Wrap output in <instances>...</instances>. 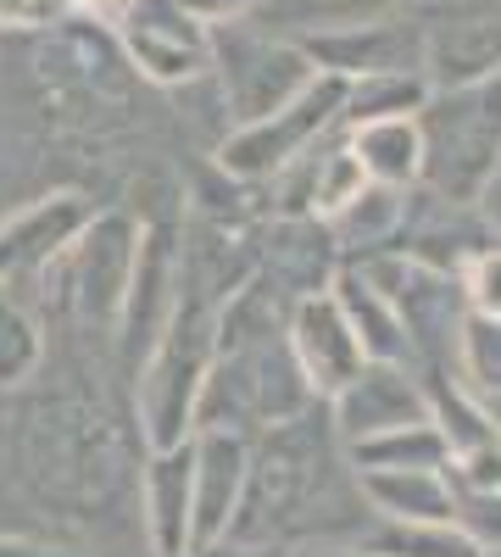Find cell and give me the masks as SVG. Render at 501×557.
Segmentation results:
<instances>
[{
    "instance_id": "cell-13",
    "label": "cell",
    "mask_w": 501,
    "mask_h": 557,
    "mask_svg": "<svg viewBox=\"0 0 501 557\" xmlns=\"http://www.w3.org/2000/svg\"><path fill=\"white\" fill-rule=\"evenodd\" d=\"M190 446H196V469H190V552H196L229 535V519L246 491L251 441L235 430H196Z\"/></svg>"
},
{
    "instance_id": "cell-18",
    "label": "cell",
    "mask_w": 501,
    "mask_h": 557,
    "mask_svg": "<svg viewBox=\"0 0 501 557\" xmlns=\"http://www.w3.org/2000/svg\"><path fill=\"white\" fill-rule=\"evenodd\" d=\"M329 296L340 301V312H346V323L356 330V341H362V351L368 357H396V362H406V330H401V312H396V301L374 285L362 268H340V273H329Z\"/></svg>"
},
{
    "instance_id": "cell-20",
    "label": "cell",
    "mask_w": 501,
    "mask_h": 557,
    "mask_svg": "<svg viewBox=\"0 0 501 557\" xmlns=\"http://www.w3.org/2000/svg\"><path fill=\"white\" fill-rule=\"evenodd\" d=\"M429 96L424 73H362L346 78L340 123H368V117H413Z\"/></svg>"
},
{
    "instance_id": "cell-22",
    "label": "cell",
    "mask_w": 501,
    "mask_h": 557,
    "mask_svg": "<svg viewBox=\"0 0 501 557\" xmlns=\"http://www.w3.org/2000/svg\"><path fill=\"white\" fill-rule=\"evenodd\" d=\"M39 357H45V335L34 312L17 301V285H0V391L34 380Z\"/></svg>"
},
{
    "instance_id": "cell-21",
    "label": "cell",
    "mask_w": 501,
    "mask_h": 557,
    "mask_svg": "<svg viewBox=\"0 0 501 557\" xmlns=\"http://www.w3.org/2000/svg\"><path fill=\"white\" fill-rule=\"evenodd\" d=\"M401 223V190H390V184H362V190L324 218L329 240H346V246H385L396 235Z\"/></svg>"
},
{
    "instance_id": "cell-19",
    "label": "cell",
    "mask_w": 501,
    "mask_h": 557,
    "mask_svg": "<svg viewBox=\"0 0 501 557\" xmlns=\"http://www.w3.org/2000/svg\"><path fill=\"white\" fill-rule=\"evenodd\" d=\"M340 451L351 462V474H368V469H446V457H451L440 430H435V418H413V424L362 435Z\"/></svg>"
},
{
    "instance_id": "cell-4",
    "label": "cell",
    "mask_w": 501,
    "mask_h": 557,
    "mask_svg": "<svg viewBox=\"0 0 501 557\" xmlns=\"http://www.w3.org/2000/svg\"><path fill=\"white\" fill-rule=\"evenodd\" d=\"M340 101H346V78L335 73H312L285 107H273L256 123H240L217 151V168L240 178V184H267L279 178L296 157H306L317 139H329L340 128Z\"/></svg>"
},
{
    "instance_id": "cell-17",
    "label": "cell",
    "mask_w": 501,
    "mask_h": 557,
    "mask_svg": "<svg viewBox=\"0 0 501 557\" xmlns=\"http://www.w3.org/2000/svg\"><path fill=\"white\" fill-rule=\"evenodd\" d=\"M340 128H346V151L356 157L368 184H390V190L418 184L424 146H418L413 117H368V123H340Z\"/></svg>"
},
{
    "instance_id": "cell-8",
    "label": "cell",
    "mask_w": 501,
    "mask_h": 557,
    "mask_svg": "<svg viewBox=\"0 0 501 557\" xmlns=\"http://www.w3.org/2000/svg\"><path fill=\"white\" fill-rule=\"evenodd\" d=\"M107 23L134 73L151 84H190L212 67V28H201L178 0H117Z\"/></svg>"
},
{
    "instance_id": "cell-6",
    "label": "cell",
    "mask_w": 501,
    "mask_h": 557,
    "mask_svg": "<svg viewBox=\"0 0 501 557\" xmlns=\"http://www.w3.org/2000/svg\"><path fill=\"white\" fill-rule=\"evenodd\" d=\"M413 23L429 89L501 73V0H418Z\"/></svg>"
},
{
    "instance_id": "cell-26",
    "label": "cell",
    "mask_w": 501,
    "mask_h": 557,
    "mask_svg": "<svg viewBox=\"0 0 501 557\" xmlns=\"http://www.w3.org/2000/svg\"><path fill=\"white\" fill-rule=\"evenodd\" d=\"M458 290H463L468 312L501 318V246H479V251L463 257V268H458Z\"/></svg>"
},
{
    "instance_id": "cell-14",
    "label": "cell",
    "mask_w": 501,
    "mask_h": 557,
    "mask_svg": "<svg viewBox=\"0 0 501 557\" xmlns=\"http://www.w3.org/2000/svg\"><path fill=\"white\" fill-rule=\"evenodd\" d=\"M317 73L362 78V73H418V23H340L296 39Z\"/></svg>"
},
{
    "instance_id": "cell-10",
    "label": "cell",
    "mask_w": 501,
    "mask_h": 557,
    "mask_svg": "<svg viewBox=\"0 0 501 557\" xmlns=\"http://www.w3.org/2000/svg\"><path fill=\"white\" fill-rule=\"evenodd\" d=\"M285 346H290L301 380H306V391L317 401H329L356 374V368L368 362V351H362V341H356V330L346 323L340 301L329 296V285L296 296V307L285 318Z\"/></svg>"
},
{
    "instance_id": "cell-32",
    "label": "cell",
    "mask_w": 501,
    "mask_h": 557,
    "mask_svg": "<svg viewBox=\"0 0 501 557\" xmlns=\"http://www.w3.org/2000/svg\"><path fill=\"white\" fill-rule=\"evenodd\" d=\"M84 7H96V12H112L117 0H78V12H84Z\"/></svg>"
},
{
    "instance_id": "cell-29",
    "label": "cell",
    "mask_w": 501,
    "mask_h": 557,
    "mask_svg": "<svg viewBox=\"0 0 501 557\" xmlns=\"http://www.w3.org/2000/svg\"><path fill=\"white\" fill-rule=\"evenodd\" d=\"M185 557H290V546H256V541H212V546H196Z\"/></svg>"
},
{
    "instance_id": "cell-31",
    "label": "cell",
    "mask_w": 501,
    "mask_h": 557,
    "mask_svg": "<svg viewBox=\"0 0 501 557\" xmlns=\"http://www.w3.org/2000/svg\"><path fill=\"white\" fill-rule=\"evenodd\" d=\"M306 557H385V552H374V546H362V552H306Z\"/></svg>"
},
{
    "instance_id": "cell-1",
    "label": "cell",
    "mask_w": 501,
    "mask_h": 557,
    "mask_svg": "<svg viewBox=\"0 0 501 557\" xmlns=\"http://www.w3.org/2000/svg\"><path fill=\"white\" fill-rule=\"evenodd\" d=\"M346 513H362L356 474L346 485L340 469V435L329 412L301 407L296 418L273 424L251 441L246 457V491L223 541H256V546H290L296 535H312L324 524H346Z\"/></svg>"
},
{
    "instance_id": "cell-2",
    "label": "cell",
    "mask_w": 501,
    "mask_h": 557,
    "mask_svg": "<svg viewBox=\"0 0 501 557\" xmlns=\"http://www.w3.org/2000/svg\"><path fill=\"white\" fill-rule=\"evenodd\" d=\"M229 290H212L206 273L196 262L178 257V301L167 330L156 335V346L146 351L140 374V430L146 446H173L196 435V401H201V380L217 351V301Z\"/></svg>"
},
{
    "instance_id": "cell-16",
    "label": "cell",
    "mask_w": 501,
    "mask_h": 557,
    "mask_svg": "<svg viewBox=\"0 0 501 557\" xmlns=\"http://www.w3.org/2000/svg\"><path fill=\"white\" fill-rule=\"evenodd\" d=\"M356 496L374 519L396 524H446L458 507L446 469H368L356 474Z\"/></svg>"
},
{
    "instance_id": "cell-27",
    "label": "cell",
    "mask_w": 501,
    "mask_h": 557,
    "mask_svg": "<svg viewBox=\"0 0 501 557\" xmlns=\"http://www.w3.org/2000/svg\"><path fill=\"white\" fill-rule=\"evenodd\" d=\"M78 12V0H0V28H51Z\"/></svg>"
},
{
    "instance_id": "cell-11",
    "label": "cell",
    "mask_w": 501,
    "mask_h": 557,
    "mask_svg": "<svg viewBox=\"0 0 501 557\" xmlns=\"http://www.w3.org/2000/svg\"><path fill=\"white\" fill-rule=\"evenodd\" d=\"M173 301H178V240H173V228L146 223L140 262H134L128 296H123V312H117V351H123L128 368L146 362V351L156 346V335L173 318Z\"/></svg>"
},
{
    "instance_id": "cell-3",
    "label": "cell",
    "mask_w": 501,
    "mask_h": 557,
    "mask_svg": "<svg viewBox=\"0 0 501 557\" xmlns=\"http://www.w3.org/2000/svg\"><path fill=\"white\" fill-rule=\"evenodd\" d=\"M418 123V184L446 207H479L501 173V73L429 89Z\"/></svg>"
},
{
    "instance_id": "cell-7",
    "label": "cell",
    "mask_w": 501,
    "mask_h": 557,
    "mask_svg": "<svg viewBox=\"0 0 501 557\" xmlns=\"http://www.w3.org/2000/svg\"><path fill=\"white\" fill-rule=\"evenodd\" d=\"M212 67L223 78V101H229L235 128L267 117L273 107H285L317 73L296 39H251V34H240V23L212 28Z\"/></svg>"
},
{
    "instance_id": "cell-23",
    "label": "cell",
    "mask_w": 501,
    "mask_h": 557,
    "mask_svg": "<svg viewBox=\"0 0 501 557\" xmlns=\"http://www.w3.org/2000/svg\"><path fill=\"white\" fill-rule=\"evenodd\" d=\"M458 374L468 380L474 396L501 401V318L463 312V330H458Z\"/></svg>"
},
{
    "instance_id": "cell-25",
    "label": "cell",
    "mask_w": 501,
    "mask_h": 557,
    "mask_svg": "<svg viewBox=\"0 0 501 557\" xmlns=\"http://www.w3.org/2000/svg\"><path fill=\"white\" fill-rule=\"evenodd\" d=\"M458 507H451V524H458L485 557H501V491H468L451 485Z\"/></svg>"
},
{
    "instance_id": "cell-9",
    "label": "cell",
    "mask_w": 501,
    "mask_h": 557,
    "mask_svg": "<svg viewBox=\"0 0 501 557\" xmlns=\"http://www.w3.org/2000/svg\"><path fill=\"white\" fill-rule=\"evenodd\" d=\"M413 418H429V396H424V380L396 357H368L329 396V424H335L340 446L396 430V424H413Z\"/></svg>"
},
{
    "instance_id": "cell-24",
    "label": "cell",
    "mask_w": 501,
    "mask_h": 557,
    "mask_svg": "<svg viewBox=\"0 0 501 557\" xmlns=\"http://www.w3.org/2000/svg\"><path fill=\"white\" fill-rule=\"evenodd\" d=\"M368 546L385 552V557H485L451 519L446 524H396V519H379Z\"/></svg>"
},
{
    "instance_id": "cell-30",
    "label": "cell",
    "mask_w": 501,
    "mask_h": 557,
    "mask_svg": "<svg viewBox=\"0 0 501 557\" xmlns=\"http://www.w3.org/2000/svg\"><path fill=\"white\" fill-rule=\"evenodd\" d=\"M0 557H67V552H51V546H34V541H0Z\"/></svg>"
},
{
    "instance_id": "cell-15",
    "label": "cell",
    "mask_w": 501,
    "mask_h": 557,
    "mask_svg": "<svg viewBox=\"0 0 501 557\" xmlns=\"http://www.w3.org/2000/svg\"><path fill=\"white\" fill-rule=\"evenodd\" d=\"M190 469H196L190 441L151 446L140 462V513H146L151 557H185L190 552Z\"/></svg>"
},
{
    "instance_id": "cell-28",
    "label": "cell",
    "mask_w": 501,
    "mask_h": 557,
    "mask_svg": "<svg viewBox=\"0 0 501 557\" xmlns=\"http://www.w3.org/2000/svg\"><path fill=\"white\" fill-rule=\"evenodd\" d=\"M201 28H229V23H246L256 12V0H178Z\"/></svg>"
},
{
    "instance_id": "cell-5",
    "label": "cell",
    "mask_w": 501,
    "mask_h": 557,
    "mask_svg": "<svg viewBox=\"0 0 501 557\" xmlns=\"http://www.w3.org/2000/svg\"><path fill=\"white\" fill-rule=\"evenodd\" d=\"M140 235H146V223L123 207L89 212V223L73 235V246L57 257L62 296H67L78 323H89V330H117L134 262H140Z\"/></svg>"
},
{
    "instance_id": "cell-12",
    "label": "cell",
    "mask_w": 501,
    "mask_h": 557,
    "mask_svg": "<svg viewBox=\"0 0 501 557\" xmlns=\"http://www.w3.org/2000/svg\"><path fill=\"white\" fill-rule=\"evenodd\" d=\"M89 212H96V201L84 190H51V196L28 201L23 212H12L0 223V285L51 273L57 257L73 246V235L89 223Z\"/></svg>"
}]
</instances>
